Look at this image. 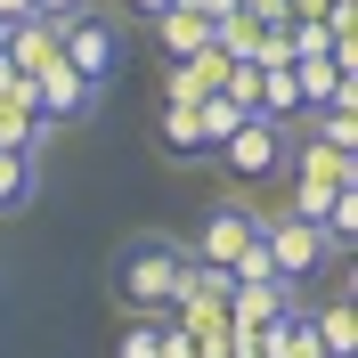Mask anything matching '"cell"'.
<instances>
[{
	"label": "cell",
	"instance_id": "e0dca14e",
	"mask_svg": "<svg viewBox=\"0 0 358 358\" xmlns=\"http://www.w3.org/2000/svg\"><path fill=\"white\" fill-rule=\"evenodd\" d=\"M73 8H90V0H33V17H49V24H57V17H73Z\"/></svg>",
	"mask_w": 358,
	"mask_h": 358
},
{
	"label": "cell",
	"instance_id": "6da1fadb",
	"mask_svg": "<svg viewBox=\"0 0 358 358\" xmlns=\"http://www.w3.org/2000/svg\"><path fill=\"white\" fill-rule=\"evenodd\" d=\"M179 268H187V252L171 245V236H131L122 245V261H114V293L131 301V310H147V317H163L179 301Z\"/></svg>",
	"mask_w": 358,
	"mask_h": 358
},
{
	"label": "cell",
	"instance_id": "30bf717a",
	"mask_svg": "<svg viewBox=\"0 0 358 358\" xmlns=\"http://www.w3.org/2000/svg\"><path fill=\"white\" fill-rule=\"evenodd\" d=\"M0 49H8V57H17V73H24V82H33V73H41L49 57H57V24H49V17H17V24H8V41H0Z\"/></svg>",
	"mask_w": 358,
	"mask_h": 358
},
{
	"label": "cell",
	"instance_id": "5bb4252c",
	"mask_svg": "<svg viewBox=\"0 0 358 358\" xmlns=\"http://www.w3.org/2000/svg\"><path fill=\"white\" fill-rule=\"evenodd\" d=\"M310 326H317V350H326V358H350V350H358V317H350V293H334L326 310H310Z\"/></svg>",
	"mask_w": 358,
	"mask_h": 358
},
{
	"label": "cell",
	"instance_id": "52a82bcc",
	"mask_svg": "<svg viewBox=\"0 0 358 358\" xmlns=\"http://www.w3.org/2000/svg\"><path fill=\"white\" fill-rule=\"evenodd\" d=\"M293 301H301V285H285L277 268H261V277H236V285H228V334H261V326H277Z\"/></svg>",
	"mask_w": 358,
	"mask_h": 358
},
{
	"label": "cell",
	"instance_id": "8fae6325",
	"mask_svg": "<svg viewBox=\"0 0 358 358\" xmlns=\"http://www.w3.org/2000/svg\"><path fill=\"white\" fill-rule=\"evenodd\" d=\"M41 196V155L33 147H0V212H24Z\"/></svg>",
	"mask_w": 358,
	"mask_h": 358
},
{
	"label": "cell",
	"instance_id": "277c9868",
	"mask_svg": "<svg viewBox=\"0 0 358 358\" xmlns=\"http://www.w3.org/2000/svg\"><path fill=\"white\" fill-rule=\"evenodd\" d=\"M293 203L285 212H301V220H326V203L350 187V147H326V138H310V147H293Z\"/></svg>",
	"mask_w": 358,
	"mask_h": 358
},
{
	"label": "cell",
	"instance_id": "7c38bea8",
	"mask_svg": "<svg viewBox=\"0 0 358 358\" xmlns=\"http://www.w3.org/2000/svg\"><path fill=\"white\" fill-rule=\"evenodd\" d=\"M252 114H268V122H301V82H293V66H261Z\"/></svg>",
	"mask_w": 358,
	"mask_h": 358
},
{
	"label": "cell",
	"instance_id": "3957f363",
	"mask_svg": "<svg viewBox=\"0 0 358 358\" xmlns=\"http://www.w3.org/2000/svg\"><path fill=\"white\" fill-rule=\"evenodd\" d=\"M261 252H268V268L285 277V285H301V277H317L326 268V228L317 220H301V212H261Z\"/></svg>",
	"mask_w": 358,
	"mask_h": 358
},
{
	"label": "cell",
	"instance_id": "7a4b0ae2",
	"mask_svg": "<svg viewBox=\"0 0 358 358\" xmlns=\"http://www.w3.org/2000/svg\"><path fill=\"white\" fill-rule=\"evenodd\" d=\"M57 57H66L82 82H98L106 90L114 73H122V24L90 0V8H73V17H57Z\"/></svg>",
	"mask_w": 358,
	"mask_h": 358
},
{
	"label": "cell",
	"instance_id": "ffe728a7",
	"mask_svg": "<svg viewBox=\"0 0 358 358\" xmlns=\"http://www.w3.org/2000/svg\"><path fill=\"white\" fill-rule=\"evenodd\" d=\"M0 41H8V24H0Z\"/></svg>",
	"mask_w": 358,
	"mask_h": 358
},
{
	"label": "cell",
	"instance_id": "d6986e66",
	"mask_svg": "<svg viewBox=\"0 0 358 358\" xmlns=\"http://www.w3.org/2000/svg\"><path fill=\"white\" fill-rule=\"evenodd\" d=\"M131 8H138V17H163V8H171V0H131Z\"/></svg>",
	"mask_w": 358,
	"mask_h": 358
},
{
	"label": "cell",
	"instance_id": "9c48e42d",
	"mask_svg": "<svg viewBox=\"0 0 358 358\" xmlns=\"http://www.w3.org/2000/svg\"><path fill=\"white\" fill-rule=\"evenodd\" d=\"M155 138H163V155L171 163H203L212 147H203V122H196V106H179V98H163V114H155Z\"/></svg>",
	"mask_w": 358,
	"mask_h": 358
},
{
	"label": "cell",
	"instance_id": "2e32d148",
	"mask_svg": "<svg viewBox=\"0 0 358 358\" xmlns=\"http://www.w3.org/2000/svg\"><path fill=\"white\" fill-rule=\"evenodd\" d=\"M163 334H171V326H163V317H147V310H131V326H122V334H114V358H163Z\"/></svg>",
	"mask_w": 358,
	"mask_h": 358
},
{
	"label": "cell",
	"instance_id": "9a60e30c",
	"mask_svg": "<svg viewBox=\"0 0 358 358\" xmlns=\"http://www.w3.org/2000/svg\"><path fill=\"white\" fill-rule=\"evenodd\" d=\"M252 106H236V98H228V90H212V98H196V122H203V147H212V155H220V138L236 131V122H245Z\"/></svg>",
	"mask_w": 358,
	"mask_h": 358
},
{
	"label": "cell",
	"instance_id": "5b68a950",
	"mask_svg": "<svg viewBox=\"0 0 358 358\" xmlns=\"http://www.w3.org/2000/svg\"><path fill=\"white\" fill-rule=\"evenodd\" d=\"M252 245H261V212H252V203H212V212H203V228H196V245H187V261L236 268Z\"/></svg>",
	"mask_w": 358,
	"mask_h": 358
},
{
	"label": "cell",
	"instance_id": "8992f818",
	"mask_svg": "<svg viewBox=\"0 0 358 358\" xmlns=\"http://www.w3.org/2000/svg\"><path fill=\"white\" fill-rule=\"evenodd\" d=\"M285 155H293V147H285V122H268V114H245V122L220 138V163L245 179V187H252V179H277Z\"/></svg>",
	"mask_w": 358,
	"mask_h": 358
},
{
	"label": "cell",
	"instance_id": "ba28073f",
	"mask_svg": "<svg viewBox=\"0 0 358 358\" xmlns=\"http://www.w3.org/2000/svg\"><path fill=\"white\" fill-rule=\"evenodd\" d=\"M98 98H106V90H98V82H82L66 57H49V66L33 73V106H41L57 131H66V122H90V114H98Z\"/></svg>",
	"mask_w": 358,
	"mask_h": 358
},
{
	"label": "cell",
	"instance_id": "4fadbf2b",
	"mask_svg": "<svg viewBox=\"0 0 358 358\" xmlns=\"http://www.w3.org/2000/svg\"><path fill=\"white\" fill-rule=\"evenodd\" d=\"M155 41L171 49V57H196V49H212V17H196V8H163V17H155Z\"/></svg>",
	"mask_w": 358,
	"mask_h": 358
},
{
	"label": "cell",
	"instance_id": "ac0fdd59",
	"mask_svg": "<svg viewBox=\"0 0 358 358\" xmlns=\"http://www.w3.org/2000/svg\"><path fill=\"white\" fill-rule=\"evenodd\" d=\"M17 17H33V0H0V24H17Z\"/></svg>",
	"mask_w": 358,
	"mask_h": 358
}]
</instances>
